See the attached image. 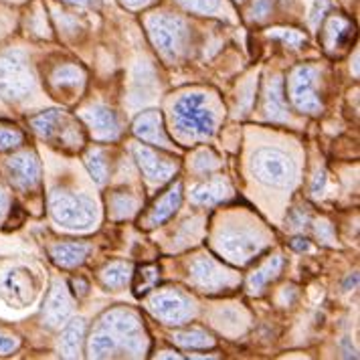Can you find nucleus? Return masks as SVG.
<instances>
[{
    "mask_svg": "<svg viewBox=\"0 0 360 360\" xmlns=\"http://www.w3.org/2000/svg\"><path fill=\"white\" fill-rule=\"evenodd\" d=\"M180 200H182V184L176 182L154 202V207H152V211H150L146 219L148 227H156V225H162L164 221H168L172 214L176 213V209L180 207Z\"/></svg>",
    "mask_w": 360,
    "mask_h": 360,
    "instance_id": "nucleus-17",
    "label": "nucleus"
},
{
    "mask_svg": "<svg viewBox=\"0 0 360 360\" xmlns=\"http://www.w3.org/2000/svg\"><path fill=\"white\" fill-rule=\"evenodd\" d=\"M85 166H87L89 174L94 176V180H96L98 184H103V182H105V179H108V162H105L101 150H91V152H87V156H85Z\"/></svg>",
    "mask_w": 360,
    "mask_h": 360,
    "instance_id": "nucleus-30",
    "label": "nucleus"
},
{
    "mask_svg": "<svg viewBox=\"0 0 360 360\" xmlns=\"http://www.w3.org/2000/svg\"><path fill=\"white\" fill-rule=\"evenodd\" d=\"M126 6H131V8H136V6H142V4H146L148 0H122Z\"/></svg>",
    "mask_w": 360,
    "mask_h": 360,
    "instance_id": "nucleus-43",
    "label": "nucleus"
},
{
    "mask_svg": "<svg viewBox=\"0 0 360 360\" xmlns=\"http://www.w3.org/2000/svg\"><path fill=\"white\" fill-rule=\"evenodd\" d=\"M65 324L67 326L63 328L59 338V352L63 359H77L82 354V344L85 338V320L75 318Z\"/></svg>",
    "mask_w": 360,
    "mask_h": 360,
    "instance_id": "nucleus-19",
    "label": "nucleus"
},
{
    "mask_svg": "<svg viewBox=\"0 0 360 360\" xmlns=\"http://www.w3.org/2000/svg\"><path fill=\"white\" fill-rule=\"evenodd\" d=\"M134 156H136L138 166L142 168L144 176L150 182H166L176 172V162L164 158L158 152H154L152 148L136 146L134 148Z\"/></svg>",
    "mask_w": 360,
    "mask_h": 360,
    "instance_id": "nucleus-12",
    "label": "nucleus"
},
{
    "mask_svg": "<svg viewBox=\"0 0 360 360\" xmlns=\"http://www.w3.org/2000/svg\"><path fill=\"white\" fill-rule=\"evenodd\" d=\"M150 310L164 324H184L195 316V304L180 292H162L150 300Z\"/></svg>",
    "mask_w": 360,
    "mask_h": 360,
    "instance_id": "nucleus-10",
    "label": "nucleus"
},
{
    "mask_svg": "<svg viewBox=\"0 0 360 360\" xmlns=\"http://www.w3.org/2000/svg\"><path fill=\"white\" fill-rule=\"evenodd\" d=\"M130 271L131 267L128 263H110L103 271H101V281H103V285L105 288H122V285H126V281L130 279Z\"/></svg>",
    "mask_w": 360,
    "mask_h": 360,
    "instance_id": "nucleus-28",
    "label": "nucleus"
},
{
    "mask_svg": "<svg viewBox=\"0 0 360 360\" xmlns=\"http://www.w3.org/2000/svg\"><path fill=\"white\" fill-rule=\"evenodd\" d=\"M316 77L318 71L310 65L297 67L290 77V98L302 114L322 112V101L316 96Z\"/></svg>",
    "mask_w": 360,
    "mask_h": 360,
    "instance_id": "nucleus-9",
    "label": "nucleus"
},
{
    "mask_svg": "<svg viewBox=\"0 0 360 360\" xmlns=\"http://www.w3.org/2000/svg\"><path fill=\"white\" fill-rule=\"evenodd\" d=\"M191 278L198 288H202L207 292H217V290H223L233 283V276L229 271H225L219 263L209 257H200L197 262H193Z\"/></svg>",
    "mask_w": 360,
    "mask_h": 360,
    "instance_id": "nucleus-11",
    "label": "nucleus"
},
{
    "mask_svg": "<svg viewBox=\"0 0 360 360\" xmlns=\"http://www.w3.org/2000/svg\"><path fill=\"white\" fill-rule=\"evenodd\" d=\"M71 4H77V6H98L99 0H67Z\"/></svg>",
    "mask_w": 360,
    "mask_h": 360,
    "instance_id": "nucleus-42",
    "label": "nucleus"
},
{
    "mask_svg": "<svg viewBox=\"0 0 360 360\" xmlns=\"http://www.w3.org/2000/svg\"><path fill=\"white\" fill-rule=\"evenodd\" d=\"M6 168H8L13 184L25 191L37 186V182L41 179V166L33 152H20L17 156H13L6 162Z\"/></svg>",
    "mask_w": 360,
    "mask_h": 360,
    "instance_id": "nucleus-13",
    "label": "nucleus"
},
{
    "mask_svg": "<svg viewBox=\"0 0 360 360\" xmlns=\"http://www.w3.org/2000/svg\"><path fill=\"white\" fill-rule=\"evenodd\" d=\"M251 170L259 182L269 184V186H278V188H288L295 180L294 160L288 154L274 150V148L257 150L251 160Z\"/></svg>",
    "mask_w": 360,
    "mask_h": 360,
    "instance_id": "nucleus-5",
    "label": "nucleus"
},
{
    "mask_svg": "<svg viewBox=\"0 0 360 360\" xmlns=\"http://www.w3.org/2000/svg\"><path fill=\"white\" fill-rule=\"evenodd\" d=\"M193 166H195V170H198V172H213V170H217L221 164H219V160H217V156H214L213 152L200 150L197 156H195Z\"/></svg>",
    "mask_w": 360,
    "mask_h": 360,
    "instance_id": "nucleus-34",
    "label": "nucleus"
},
{
    "mask_svg": "<svg viewBox=\"0 0 360 360\" xmlns=\"http://www.w3.org/2000/svg\"><path fill=\"white\" fill-rule=\"evenodd\" d=\"M99 328L108 330L114 336L120 350H126L130 356H142L146 352V336L138 316L130 310H112L101 318Z\"/></svg>",
    "mask_w": 360,
    "mask_h": 360,
    "instance_id": "nucleus-3",
    "label": "nucleus"
},
{
    "mask_svg": "<svg viewBox=\"0 0 360 360\" xmlns=\"http://www.w3.org/2000/svg\"><path fill=\"white\" fill-rule=\"evenodd\" d=\"M17 348H18L17 338L0 330V354H11V352H15Z\"/></svg>",
    "mask_w": 360,
    "mask_h": 360,
    "instance_id": "nucleus-37",
    "label": "nucleus"
},
{
    "mask_svg": "<svg viewBox=\"0 0 360 360\" xmlns=\"http://www.w3.org/2000/svg\"><path fill=\"white\" fill-rule=\"evenodd\" d=\"M31 126L41 138H47L57 146L79 148L83 144V134L79 126L73 122L71 115H67L61 110H49V112L34 115L31 120Z\"/></svg>",
    "mask_w": 360,
    "mask_h": 360,
    "instance_id": "nucleus-7",
    "label": "nucleus"
},
{
    "mask_svg": "<svg viewBox=\"0 0 360 360\" xmlns=\"http://www.w3.org/2000/svg\"><path fill=\"white\" fill-rule=\"evenodd\" d=\"M239 322H241V318H239V310H223L217 314V324L221 328H227L233 324L235 328H241L239 326Z\"/></svg>",
    "mask_w": 360,
    "mask_h": 360,
    "instance_id": "nucleus-36",
    "label": "nucleus"
},
{
    "mask_svg": "<svg viewBox=\"0 0 360 360\" xmlns=\"http://www.w3.org/2000/svg\"><path fill=\"white\" fill-rule=\"evenodd\" d=\"M82 117L87 122V126L96 131L98 138L103 140H115L120 134V122L114 110L105 108V105H94L89 110H85Z\"/></svg>",
    "mask_w": 360,
    "mask_h": 360,
    "instance_id": "nucleus-16",
    "label": "nucleus"
},
{
    "mask_svg": "<svg viewBox=\"0 0 360 360\" xmlns=\"http://www.w3.org/2000/svg\"><path fill=\"white\" fill-rule=\"evenodd\" d=\"M2 292L17 304H27L33 297V279L22 269H13L2 278Z\"/></svg>",
    "mask_w": 360,
    "mask_h": 360,
    "instance_id": "nucleus-18",
    "label": "nucleus"
},
{
    "mask_svg": "<svg viewBox=\"0 0 360 360\" xmlns=\"http://www.w3.org/2000/svg\"><path fill=\"white\" fill-rule=\"evenodd\" d=\"M114 211L117 217H130L136 211V200L130 195H117L114 198Z\"/></svg>",
    "mask_w": 360,
    "mask_h": 360,
    "instance_id": "nucleus-35",
    "label": "nucleus"
},
{
    "mask_svg": "<svg viewBox=\"0 0 360 360\" xmlns=\"http://www.w3.org/2000/svg\"><path fill=\"white\" fill-rule=\"evenodd\" d=\"M83 71L77 65H63L55 69L53 73V85L57 89H77L83 83Z\"/></svg>",
    "mask_w": 360,
    "mask_h": 360,
    "instance_id": "nucleus-27",
    "label": "nucleus"
},
{
    "mask_svg": "<svg viewBox=\"0 0 360 360\" xmlns=\"http://www.w3.org/2000/svg\"><path fill=\"white\" fill-rule=\"evenodd\" d=\"M160 279V271L156 265H144L138 269V274L134 276V294L144 295L148 294Z\"/></svg>",
    "mask_w": 360,
    "mask_h": 360,
    "instance_id": "nucleus-29",
    "label": "nucleus"
},
{
    "mask_svg": "<svg viewBox=\"0 0 360 360\" xmlns=\"http://www.w3.org/2000/svg\"><path fill=\"white\" fill-rule=\"evenodd\" d=\"M179 2L186 11L197 15H213L221 6V0H179Z\"/></svg>",
    "mask_w": 360,
    "mask_h": 360,
    "instance_id": "nucleus-32",
    "label": "nucleus"
},
{
    "mask_svg": "<svg viewBox=\"0 0 360 360\" xmlns=\"http://www.w3.org/2000/svg\"><path fill=\"white\" fill-rule=\"evenodd\" d=\"M134 134L148 144L156 146H170V138L166 136L162 128V115L160 112H144L134 120L131 126Z\"/></svg>",
    "mask_w": 360,
    "mask_h": 360,
    "instance_id": "nucleus-15",
    "label": "nucleus"
},
{
    "mask_svg": "<svg viewBox=\"0 0 360 360\" xmlns=\"http://www.w3.org/2000/svg\"><path fill=\"white\" fill-rule=\"evenodd\" d=\"M69 316H71V300L67 294L65 283L55 281L43 310V322L49 328H61L69 320Z\"/></svg>",
    "mask_w": 360,
    "mask_h": 360,
    "instance_id": "nucleus-14",
    "label": "nucleus"
},
{
    "mask_svg": "<svg viewBox=\"0 0 360 360\" xmlns=\"http://www.w3.org/2000/svg\"><path fill=\"white\" fill-rule=\"evenodd\" d=\"M89 253V245L85 243H61L51 249V257L53 262L61 267H75L83 263V259Z\"/></svg>",
    "mask_w": 360,
    "mask_h": 360,
    "instance_id": "nucleus-23",
    "label": "nucleus"
},
{
    "mask_svg": "<svg viewBox=\"0 0 360 360\" xmlns=\"http://www.w3.org/2000/svg\"><path fill=\"white\" fill-rule=\"evenodd\" d=\"M49 209L55 223L67 229H87L96 223V202L83 195H71L67 191H53L49 195Z\"/></svg>",
    "mask_w": 360,
    "mask_h": 360,
    "instance_id": "nucleus-2",
    "label": "nucleus"
},
{
    "mask_svg": "<svg viewBox=\"0 0 360 360\" xmlns=\"http://www.w3.org/2000/svg\"><path fill=\"white\" fill-rule=\"evenodd\" d=\"M281 267H283V257H279V255H276L269 262L263 263L262 267L255 274H251V278L247 279L249 292L251 294H259L271 279H276L281 274Z\"/></svg>",
    "mask_w": 360,
    "mask_h": 360,
    "instance_id": "nucleus-24",
    "label": "nucleus"
},
{
    "mask_svg": "<svg viewBox=\"0 0 360 360\" xmlns=\"http://www.w3.org/2000/svg\"><path fill=\"white\" fill-rule=\"evenodd\" d=\"M354 37V27L344 17H330L324 27V41L330 51L344 49Z\"/></svg>",
    "mask_w": 360,
    "mask_h": 360,
    "instance_id": "nucleus-21",
    "label": "nucleus"
},
{
    "mask_svg": "<svg viewBox=\"0 0 360 360\" xmlns=\"http://www.w3.org/2000/svg\"><path fill=\"white\" fill-rule=\"evenodd\" d=\"M269 11H271V0H255V4H253V17L257 18V20H263V18L269 15Z\"/></svg>",
    "mask_w": 360,
    "mask_h": 360,
    "instance_id": "nucleus-38",
    "label": "nucleus"
},
{
    "mask_svg": "<svg viewBox=\"0 0 360 360\" xmlns=\"http://www.w3.org/2000/svg\"><path fill=\"white\" fill-rule=\"evenodd\" d=\"M265 115L271 122H288L283 82L279 77H276L274 82L267 85V94H265Z\"/></svg>",
    "mask_w": 360,
    "mask_h": 360,
    "instance_id": "nucleus-22",
    "label": "nucleus"
},
{
    "mask_svg": "<svg viewBox=\"0 0 360 360\" xmlns=\"http://www.w3.org/2000/svg\"><path fill=\"white\" fill-rule=\"evenodd\" d=\"M34 77L25 53L6 51L0 55V94L6 99H25L33 94Z\"/></svg>",
    "mask_w": 360,
    "mask_h": 360,
    "instance_id": "nucleus-4",
    "label": "nucleus"
},
{
    "mask_svg": "<svg viewBox=\"0 0 360 360\" xmlns=\"http://www.w3.org/2000/svg\"><path fill=\"white\" fill-rule=\"evenodd\" d=\"M324 182H326V174H324V170H320L318 174H316V179H314V184H311V193L318 197V195H322V191H324Z\"/></svg>",
    "mask_w": 360,
    "mask_h": 360,
    "instance_id": "nucleus-39",
    "label": "nucleus"
},
{
    "mask_svg": "<svg viewBox=\"0 0 360 360\" xmlns=\"http://www.w3.org/2000/svg\"><path fill=\"white\" fill-rule=\"evenodd\" d=\"M22 142H25V136L18 128L8 126V124H0V150H13V148L20 146Z\"/></svg>",
    "mask_w": 360,
    "mask_h": 360,
    "instance_id": "nucleus-31",
    "label": "nucleus"
},
{
    "mask_svg": "<svg viewBox=\"0 0 360 360\" xmlns=\"http://www.w3.org/2000/svg\"><path fill=\"white\" fill-rule=\"evenodd\" d=\"M148 34L164 59L174 61L184 51L188 29L184 20L174 15H156L148 20Z\"/></svg>",
    "mask_w": 360,
    "mask_h": 360,
    "instance_id": "nucleus-6",
    "label": "nucleus"
},
{
    "mask_svg": "<svg viewBox=\"0 0 360 360\" xmlns=\"http://www.w3.org/2000/svg\"><path fill=\"white\" fill-rule=\"evenodd\" d=\"M229 197V182L223 179L209 180V182L197 186V188L193 191V195H191L193 202H195V205H200V207H211V205H217V202H221V200H227Z\"/></svg>",
    "mask_w": 360,
    "mask_h": 360,
    "instance_id": "nucleus-20",
    "label": "nucleus"
},
{
    "mask_svg": "<svg viewBox=\"0 0 360 360\" xmlns=\"http://www.w3.org/2000/svg\"><path fill=\"white\" fill-rule=\"evenodd\" d=\"M269 34H271L274 39L283 41V43L290 45V47H300V45L306 43V34H302L300 31H295V29H274Z\"/></svg>",
    "mask_w": 360,
    "mask_h": 360,
    "instance_id": "nucleus-33",
    "label": "nucleus"
},
{
    "mask_svg": "<svg viewBox=\"0 0 360 360\" xmlns=\"http://www.w3.org/2000/svg\"><path fill=\"white\" fill-rule=\"evenodd\" d=\"M292 247H294V249H297V251H310L311 249L310 243H308V239H302V237L294 239V241H292Z\"/></svg>",
    "mask_w": 360,
    "mask_h": 360,
    "instance_id": "nucleus-41",
    "label": "nucleus"
},
{
    "mask_svg": "<svg viewBox=\"0 0 360 360\" xmlns=\"http://www.w3.org/2000/svg\"><path fill=\"white\" fill-rule=\"evenodd\" d=\"M356 283H359V276H356V274H354V276H352V278H348V281H346V285H344V290H350V285H352V288H354V285H356Z\"/></svg>",
    "mask_w": 360,
    "mask_h": 360,
    "instance_id": "nucleus-45",
    "label": "nucleus"
},
{
    "mask_svg": "<svg viewBox=\"0 0 360 360\" xmlns=\"http://www.w3.org/2000/svg\"><path fill=\"white\" fill-rule=\"evenodd\" d=\"M174 122L184 136L191 138H211L217 130V115L209 108L207 96L188 94L174 103Z\"/></svg>",
    "mask_w": 360,
    "mask_h": 360,
    "instance_id": "nucleus-1",
    "label": "nucleus"
},
{
    "mask_svg": "<svg viewBox=\"0 0 360 360\" xmlns=\"http://www.w3.org/2000/svg\"><path fill=\"white\" fill-rule=\"evenodd\" d=\"M172 338H174V342L184 346V348H213L214 346L213 336L205 330H198V328L176 332Z\"/></svg>",
    "mask_w": 360,
    "mask_h": 360,
    "instance_id": "nucleus-26",
    "label": "nucleus"
},
{
    "mask_svg": "<svg viewBox=\"0 0 360 360\" xmlns=\"http://www.w3.org/2000/svg\"><path fill=\"white\" fill-rule=\"evenodd\" d=\"M6 202H8V200H6V195H4V191L0 188V214L4 213V209H6Z\"/></svg>",
    "mask_w": 360,
    "mask_h": 360,
    "instance_id": "nucleus-44",
    "label": "nucleus"
},
{
    "mask_svg": "<svg viewBox=\"0 0 360 360\" xmlns=\"http://www.w3.org/2000/svg\"><path fill=\"white\" fill-rule=\"evenodd\" d=\"M117 352H120V348L115 344L114 336L108 330L99 328L89 340V356L91 359H110V356H115Z\"/></svg>",
    "mask_w": 360,
    "mask_h": 360,
    "instance_id": "nucleus-25",
    "label": "nucleus"
},
{
    "mask_svg": "<svg viewBox=\"0 0 360 360\" xmlns=\"http://www.w3.org/2000/svg\"><path fill=\"white\" fill-rule=\"evenodd\" d=\"M316 225H318V227H316V233H318L320 237H324L328 243H330V241H332V229H330V225H328L326 221H322V223L318 221Z\"/></svg>",
    "mask_w": 360,
    "mask_h": 360,
    "instance_id": "nucleus-40",
    "label": "nucleus"
},
{
    "mask_svg": "<svg viewBox=\"0 0 360 360\" xmlns=\"http://www.w3.org/2000/svg\"><path fill=\"white\" fill-rule=\"evenodd\" d=\"M160 359H179V354H174V352H164V354H160Z\"/></svg>",
    "mask_w": 360,
    "mask_h": 360,
    "instance_id": "nucleus-46",
    "label": "nucleus"
},
{
    "mask_svg": "<svg viewBox=\"0 0 360 360\" xmlns=\"http://www.w3.org/2000/svg\"><path fill=\"white\" fill-rule=\"evenodd\" d=\"M217 251L233 263L251 262L263 249V239L259 235L245 229H227L223 231L217 239Z\"/></svg>",
    "mask_w": 360,
    "mask_h": 360,
    "instance_id": "nucleus-8",
    "label": "nucleus"
}]
</instances>
